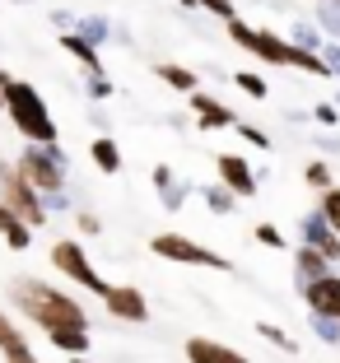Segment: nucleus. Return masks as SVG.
Wrapping results in <instances>:
<instances>
[{
    "label": "nucleus",
    "instance_id": "obj_9",
    "mask_svg": "<svg viewBox=\"0 0 340 363\" xmlns=\"http://www.w3.org/2000/svg\"><path fill=\"white\" fill-rule=\"evenodd\" d=\"M214 168H219V186H229L234 196H256V172L243 154H219Z\"/></svg>",
    "mask_w": 340,
    "mask_h": 363
},
{
    "label": "nucleus",
    "instance_id": "obj_6",
    "mask_svg": "<svg viewBox=\"0 0 340 363\" xmlns=\"http://www.w3.org/2000/svg\"><path fill=\"white\" fill-rule=\"evenodd\" d=\"M149 252L163 261H182V266H210V270H234V261L219 257V252H210V247H201L196 238L187 233H154V242H149Z\"/></svg>",
    "mask_w": 340,
    "mask_h": 363
},
{
    "label": "nucleus",
    "instance_id": "obj_8",
    "mask_svg": "<svg viewBox=\"0 0 340 363\" xmlns=\"http://www.w3.org/2000/svg\"><path fill=\"white\" fill-rule=\"evenodd\" d=\"M103 303H107V317H117V321H136V326L149 321V303L136 284H112L103 294Z\"/></svg>",
    "mask_w": 340,
    "mask_h": 363
},
{
    "label": "nucleus",
    "instance_id": "obj_15",
    "mask_svg": "<svg viewBox=\"0 0 340 363\" xmlns=\"http://www.w3.org/2000/svg\"><path fill=\"white\" fill-rule=\"evenodd\" d=\"M61 47H65V52H70L79 65H84V75H103V56H98V47L89 43L84 33H75V28L61 33Z\"/></svg>",
    "mask_w": 340,
    "mask_h": 363
},
{
    "label": "nucleus",
    "instance_id": "obj_23",
    "mask_svg": "<svg viewBox=\"0 0 340 363\" xmlns=\"http://www.w3.org/2000/svg\"><path fill=\"white\" fill-rule=\"evenodd\" d=\"M205 205H210V214H234L238 196L229 191V186H210V191H205Z\"/></svg>",
    "mask_w": 340,
    "mask_h": 363
},
{
    "label": "nucleus",
    "instance_id": "obj_10",
    "mask_svg": "<svg viewBox=\"0 0 340 363\" xmlns=\"http://www.w3.org/2000/svg\"><path fill=\"white\" fill-rule=\"evenodd\" d=\"M0 359H5V363H43L38 354H33L28 335L14 326V317L5 308H0Z\"/></svg>",
    "mask_w": 340,
    "mask_h": 363
},
{
    "label": "nucleus",
    "instance_id": "obj_14",
    "mask_svg": "<svg viewBox=\"0 0 340 363\" xmlns=\"http://www.w3.org/2000/svg\"><path fill=\"white\" fill-rule=\"evenodd\" d=\"M192 112L201 121L196 126H205V130H224V126H238V117H234V107L229 103H219V98H210V94H192Z\"/></svg>",
    "mask_w": 340,
    "mask_h": 363
},
{
    "label": "nucleus",
    "instance_id": "obj_12",
    "mask_svg": "<svg viewBox=\"0 0 340 363\" xmlns=\"http://www.w3.org/2000/svg\"><path fill=\"white\" fill-rule=\"evenodd\" d=\"M303 303H308L312 317H336L340 321V275H327L317 284L303 289Z\"/></svg>",
    "mask_w": 340,
    "mask_h": 363
},
{
    "label": "nucleus",
    "instance_id": "obj_19",
    "mask_svg": "<svg viewBox=\"0 0 340 363\" xmlns=\"http://www.w3.org/2000/svg\"><path fill=\"white\" fill-rule=\"evenodd\" d=\"M89 159L98 163V172H121V150H117V140H107V135H98L94 145H89Z\"/></svg>",
    "mask_w": 340,
    "mask_h": 363
},
{
    "label": "nucleus",
    "instance_id": "obj_7",
    "mask_svg": "<svg viewBox=\"0 0 340 363\" xmlns=\"http://www.w3.org/2000/svg\"><path fill=\"white\" fill-rule=\"evenodd\" d=\"M52 266L61 270V275H70V279H75L79 289H89V294H98V298H103L107 289H112V284H107V279H103V275L94 270V261H89V252H84L79 242H75V238H61V242H52Z\"/></svg>",
    "mask_w": 340,
    "mask_h": 363
},
{
    "label": "nucleus",
    "instance_id": "obj_21",
    "mask_svg": "<svg viewBox=\"0 0 340 363\" xmlns=\"http://www.w3.org/2000/svg\"><path fill=\"white\" fill-rule=\"evenodd\" d=\"M234 84L243 89L247 98H256V103H261V98L270 94V84H266V79H261V75H256V70H238V75H234Z\"/></svg>",
    "mask_w": 340,
    "mask_h": 363
},
{
    "label": "nucleus",
    "instance_id": "obj_16",
    "mask_svg": "<svg viewBox=\"0 0 340 363\" xmlns=\"http://www.w3.org/2000/svg\"><path fill=\"white\" fill-rule=\"evenodd\" d=\"M294 266H298V289H308V284H317V279H327V275H331V261L322 257L317 247H298Z\"/></svg>",
    "mask_w": 340,
    "mask_h": 363
},
{
    "label": "nucleus",
    "instance_id": "obj_18",
    "mask_svg": "<svg viewBox=\"0 0 340 363\" xmlns=\"http://www.w3.org/2000/svg\"><path fill=\"white\" fill-rule=\"evenodd\" d=\"M154 75L163 79L168 89H177V94H201V79H196V70H187V65H177V61H159L154 65Z\"/></svg>",
    "mask_w": 340,
    "mask_h": 363
},
{
    "label": "nucleus",
    "instance_id": "obj_41",
    "mask_svg": "<svg viewBox=\"0 0 340 363\" xmlns=\"http://www.w3.org/2000/svg\"><path fill=\"white\" fill-rule=\"evenodd\" d=\"M336 107H340V98H336Z\"/></svg>",
    "mask_w": 340,
    "mask_h": 363
},
{
    "label": "nucleus",
    "instance_id": "obj_3",
    "mask_svg": "<svg viewBox=\"0 0 340 363\" xmlns=\"http://www.w3.org/2000/svg\"><path fill=\"white\" fill-rule=\"evenodd\" d=\"M0 94H5V117L23 135V145H56V121L47 112L43 94L19 75H0Z\"/></svg>",
    "mask_w": 340,
    "mask_h": 363
},
{
    "label": "nucleus",
    "instance_id": "obj_4",
    "mask_svg": "<svg viewBox=\"0 0 340 363\" xmlns=\"http://www.w3.org/2000/svg\"><path fill=\"white\" fill-rule=\"evenodd\" d=\"M14 168H19V177L28 182L38 196L61 201V191H65V154H61V145H23V154L14 159Z\"/></svg>",
    "mask_w": 340,
    "mask_h": 363
},
{
    "label": "nucleus",
    "instance_id": "obj_37",
    "mask_svg": "<svg viewBox=\"0 0 340 363\" xmlns=\"http://www.w3.org/2000/svg\"><path fill=\"white\" fill-rule=\"evenodd\" d=\"M182 201H187V186H168L163 191V210H182Z\"/></svg>",
    "mask_w": 340,
    "mask_h": 363
},
{
    "label": "nucleus",
    "instance_id": "obj_1",
    "mask_svg": "<svg viewBox=\"0 0 340 363\" xmlns=\"http://www.w3.org/2000/svg\"><path fill=\"white\" fill-rule=\"evenodd\" d=\"M10 298L23 308V317L38 326V331L56 335V331H89V312L79 308V298H70V294H61L56 284H47V279H14L10 284Z\"/></svg>",
    "mask_w": 340,
    "mask_h": 363
},
{
    "label": "nucleus",
    "instance_id": "obj_11",
    "mask_svg": "<svg viewBox=\"0 0 340 363\" xmlns=\"http://www.w3.org/2000/svg\"><path fill=\"white\" fill-rule=\"evenodd\" d=\"M303 247H317L327 261H340V233L327 224V214L312 210L308 219H303Z\"/></svg>",
    "mask_w": 340,
    "mask_h": 363
},
{
    "label": "nucleus",
    "instance_id": "obj_20",
    "mask_svg": "<svg viewBox=\"0 0 340 363\" xmlns=\"http://www.w3.org/2000/svg\"><path fill=\"white\" fill-rule=\"evenodd\" d=\"M47 340L61 354H70V359H84L89 354V331H56V335H47Z\"/></svg>",
    "mask_w": 340,
    "mask_h": 363
},
{
    "label": "nucleus",
    "instance_id": "obj_5",
    "mask_svg": "<svg viewBox=\"0 0 340 363\" xmlns=\"http://www.w3.org/2000/svg\"><path fill=\"white\" fill-rule=\"evenodd\" d=\"M0 205H5V210H14L28 228H43L47 224V201L19 177V168H14V163H0Z\"/></svg>",
    "mask_w": 340,
    "mask_h": 363
},
{
    "label": "nucleus",
    "instance_id": "obj_29",
    "mask_svg": "<svg viewBox=\"0 0 340 363\" xmlns=\"http://www.w3.org/2000/svg\"><path fill=\"white\" fill-rule=\"evenodd\" d=\"M201 10H210L214 19H224V23H234V19H238V10H234V0H201Z\"/></svg>",
    "mask_w": 340,
    "mask_h": 363
},
{
    "label": "nucleus",
    "instance_id": "obj_26",
    "mask_svg": "<svg viewBox=\"0 0 340 363\" xmlns=\"http://www.w3.org/2000/svg\"><path fill=\"white\" fill-rule=\"evenodd\" d=\"M75 33H84L94 47H103L107 43V19H79V23H75Z\"/></svg>",
    "mask_w": 340,
    "mask_h": 363
},
{
    "label": "nucleus",
    "instance_id": "obj_30",
    "mask_svg": "<svg viewBox=\"0 0 340 363\" xmlns=\"http://www.w3.org/2000/svg\"><path fill=\"white\" fill-rule=\"evenodd\" d=\"M84 94L89 98H112V79L107 75H84Z\"/></svg>",
    "mask_w": 340,
    "mask_h": 363
},
{
    "label": "nucleus",
    "instance_id": "obj_42",
    "mask_svg": "<svg viewBox=\"0 0 340 363\" xmlns=\"http://www.w3.org/2000/svg\"><path fill=\"white\" fill-rule=\"evenodd\" d=\"M0 75H5V70H0Z\"/></svg>",
    "mask_w": 340,
    "mask_h": 363
},
{
    "label": "nucleus",
    "instance_id": "obj_13",
    "mask_svg": "<svg viewBox=\"0 0 340 363\" xmlns=\"http://www.w3.org/2000/svg\"><path fill=\"white\" fill-rule=\"evenodd\" d=\"M187 363H252V359L238 354L234 345L210 340V335H192V340H187Z\"/></svg>",
    "mask_w": 340,
    "mask_h": 363
},
{
    "label": "nucleus",
    "instance_id": "obj_2",
    "mask_svg": "<svg viewBox=\"0 0 340 363\" xmlns=\"http://www.w3.org/2000/svg\"><path fill=\"white\" fill-rule=\"evenodd\" d=\"M229 43H238L243 52H252L256 61H266V65H294V70H308V75L331 79L327 61H322L317 52H303V47H294L289 38H280V33H270V28H252V23L234 19L229 23Z\"/></svg>",
    "mask_w": 340,
    "mask_h": 363
},
{
    "label": "nucleus",
    "instance_id": "obj_31",
    "mask_svg": "<svg viewBox=\"0 0 340 363\" xmlns=\"http://www.w3.org/2000/svg\"><path fill=\"white\" fill-rule=\"evenodd\" d=\"M294 43L303 47V52H317V56H322V38H317L312 28H303V23H294Z\"/></svg>",
    "mask_w": 340,
    "mask_h": 363
},
{
    "label": "nucleus",
    "instance_id": "obj_34",
    "mask_svg": "<svg viewBox=\"0 0 340 363\" xmlns=\"http://www.w3.org/2000/svg\"><path fill=\"white\" fill-rule=\"evenodd\" d=\"M75 228H79V233H84V238H94V233H103V219H98V214H79V219H75Z\"/></svg>",
    "mask_w": 340,
    "mask_h": 363
},
{
    "label": "nucleus",
    "instance_id": "obj_17",
    "mask_svg": "<svg viewBox=\"0 0 340 363\" xmlns=\"http://www.w3.org/2000/svg\"><path fill=\"white\" fill-rule=\"evenodd\" d=\"M0 242L10 247V252H28L33 247V228L14 210H5V205H0Z\"/></svg>",
    "mask_w": 340,
    "mask_h": 363
},
{
    "label": "nucleus",
    "instance_id": "obj_35",
    "mask_svg": "<svg viewBox=\"0 0 340 363\" xmlns=\"http://www.w3.org/2000/svg\"><path fill=\"white\" fill-rule=\"evenodd\" d=\"M317 23H322L327 33H336V38H340V10H331V5H327V10H317Z\"/></svg>",
    "mask_w": 340,
    "mask_h": 363
},
{
    "label": "nucleus",
    "instance_id": "obj_22",
    "mask_svg": "<svg viewBox=\"0 0 340 363\" xmlns=\"http://www.w3.org/2000/svg\"><path fill=\"white\" fill-rule=\"evenodd\" d=\"M303 182H308V186H312V191H317V196L336 186V182H331V168H327V163H322V159H312L308 168H303Z\"/></svg>",
    "mask_w": 340,
    "mask_h": 363
},
{
    "label": "nucleus",
    "instance_id": "obj_40",
    "mask_svg": "<svg viewBox=\"0 0 340 363\" xmlns=\"http://www.w3.org/2000/svg\"><path fill=\"white\" fill-rule=\"evenodd\" d=\"M70 363H89V359H70Z\"/></svg>",
    "mask_w": 340,
    "mask_h": 363
},
{
    "label": "nucleus",
    "instance_id": "obj_36",
    "mask_svg": "<svg viewBox=\"0 0 340 363\" xmlns=\"http://www.w3.org/2000/svg\"><path fill=\"white\" fill-rule=\"evenodd\" d=\"M154 186H159V191L177 186V177H172V168H168V163H159V168H154Z\"/></svg>",
    "mask_w": 340,
    "mask_h": 363
},
{
    "label": "nucleus",
    "instance_id": "obj_25",
    "mask_svg": "<svg viewBox=\"0 0 340 363\" xmlns=\"http://www.w3.org/2000/svg\"><path fill=\"white\" fill-rule=\"evenodd\" d=\"M322 214H327V224L340 233V186H331V191H322V205H317Z\"/></svg>",
    "mask_w": 340,
    "mask_h": 363
},
{
    "label": "nucleus",
    "instance_id": "obj_43",
    "mask_svg": "<svg viewBox=\"0 0 340 363\" xmlns=\"http://www.w3.org/2000/svg\"><path fill=\"white\" fill-rule=\"evenodd\" d=\"M322 5H327V0H322Z\"/></svg>",
    "mask_w": 340,
    "mask_h": 363
},
{
    "label": "nucleus",
    "instance_id": "obj_33",
    "mask_svg": "<svg viewBox=\"0 0 340 363\" xmlns=\"http://www.w3.org/2000/svg\"><path fill=\"white\" fill-rule=\"evenodd\" d=\"M312 121H322V126H336V121H340V107H336V103H317V107H312Z\"/></svg>",
    "mask_w": 340,
    "mask_h": 363
},
{
    "label": "nucleus",
    "instance_id": "obj_32",
    "mask_svg": "<svg viewBox=\"0 0 340 363\" xmlns=\"http://www.w3.org/2000/svg\"><path fill=\"white\" fill-rule=\"evenodd\" d=\"M238 135L247 140V145H256V150H270V140H266V130H256V126H247V121H238Z\"/></svg>",
    "mask_w": 340,
    "mask_h": 363
},
{
    "label": "nucleus",
    "instance_id": "obj_27",
    "mask_svg": "<svg viewBox=\"0 0 340 363\" xmlns=\"http://www.w3.org/2000/svg\"><path fill=\"white\" fill-rule=\"evenodd\" d=\"M252 233H256V242H261V247H275V252H280V247H289V242H285V233H280L275 224H256Z\"/></svg>",
    "mask_w": 340,
    "mask_h": 363
},
{
    "label": "nucleus",
    "instance_id": "obj_39",
    "mask_svg": "<svg viewBox=\"0 0 340 363\" xmlns=\"http://www.w3.org/2000/svg\"><path fill=\"white\" fill-rule=\"evenodd\" d=\"M0 112H5V94H0Z\"/></svg>",
    "mask_w": 340,
    "mask_h": 363
},
{
    "label": "nucleus",
    "instance_id": "obj_38",
    "mask_svg": "<svg viewBox=\"0 0 340 363\" xmlns=\"http://www.w3.org/2000/svg\"><path fill=\"white\" fill-rule=\"evenodd\" d=\"M322 61H327L331 75H340V47H322Z\"/></svg>",
    "mask_w": 340,
    "mask_h": 363
},
{
    "label": "nucleus",
    "instance_id": "obj_28",
    "mask_svg": "<svg viewBox=\"0 0 340 363\" xmlns=\"http://www.w3.org/2000/svg\"><path fill=\"white\" fill-rule=\"evenodd\" d=\"M312 331H317L327 345H336V340H340V321H336V317H312Z\"/></svg>",
    "mask_w": 340,
    "mask_h": 363
},
{
    "label": "nucleus",
    "instance_id": "obj_24",
    "mask_svg": "<svg viewBox=\"0 0 340 363\" xmlns=\"http://www.w3.org/2000/svg\"><path fill=\"white\" fill-rule=\"evenodd\" d=\"M256 335H261V340H270L275 350H285V354H294V350H298V345H294V335H285L280 326H270V321H256Z\"/></svg>",
    "mask_w": 340,
    "mask_h": 363
}]
</instances>
